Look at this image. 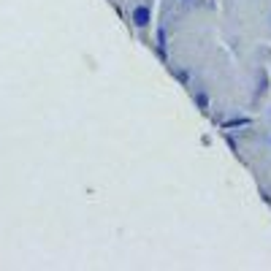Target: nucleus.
Segmentation results:
<instances>
[{"label":"nucleus","mask_w":271,"mask_h":271,"mask_svg":"<svg viewBox=\"0 0 271 271\" xmlns=\"http://www.w3.org/2000/svg\"><path fill=\"white\" fill-rule=\"evenodd\" d=\"M133 25H139V27L149 25V8L147 6H136L133 8Z\"/></svg>","instance_id":"1"},{"label":"nucleus","mask_w":271,"mask_h":271,"mask_svg":"<svg viewBox=\"0 0 271 271\" xmlns=\"http://www.w3.org/2000/svg\"><path fill=\"white\" fill-rule=\"evenodd\" d=\"M244 125H249V120H234V122H228L225 128H244Z\"/></svg>","instance_id":"2"},{"label":"nucleus","mask_w":271,"mask_h":271,"mask_svg":"<svg viewBox=\"0 0 271 271\" xmlns=\"http://www.w3.org/2000/svg\"><path fill=\"white\" fill-rule=\"evenodd\" d=\"M196 103H198V106H206L209 101H206V95H203V92H198V95H196Z\"/></svg>","instance_id":"3"}]
</instances>
